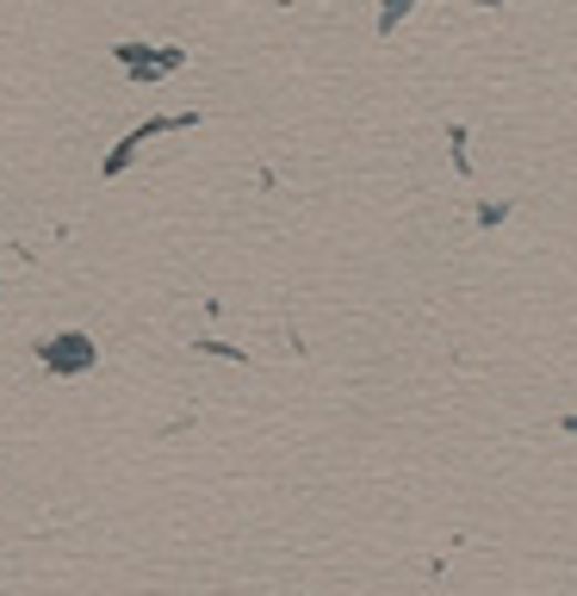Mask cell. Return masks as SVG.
<instances>
[{"mask_svg": "<svg viewBox=\"0 0 577 596\" xmlns=\"http://www.w3.org/2000/svg\"><path fill=\"white\" fill-rule=\"evenodd\" d=\"M404 7H410V0H385V19H379V25H391V19L404 13Z\"/></svg>", "mask_w": 577, "mask_h": 596, "instance_id": "1", "label": "cell"}]
</instances>
